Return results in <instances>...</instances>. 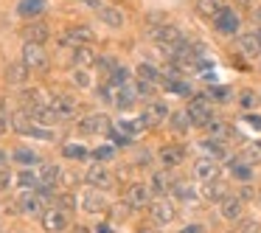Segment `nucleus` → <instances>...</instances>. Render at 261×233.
Segmentation results:
<instances>
[{
  "label": "nucleus",
  "mask_w": 261,
  "mask_h": 233,
  "mask_svg": "<svg viewBox=\"0 0 261 233\" xmlns=\"http://www.w3.org/2000/svg\"><path fill=\"white\" fill-rule=\"evenodd\" d=\"M188 121H191V126H205L208 130L211 124H214V110H211V104L205 101V96H197L188 101V110H186Z\"/></svg>",
  "instance_id": "obj_1"
},
{
  "label": "nucleus",
  "mask_w": 261,
  "mask_h": 233,
  "mask_svg": "<svg viewBox=\"0 0 261 233\" xmlns=\"http://www.w3.org/2000/svg\"><path fill=\"white\" fill-rule=\"evenodd\" d=\"M76 126H79L82 135H110V130H113L110 118H107V115H101V113L85 115V118H82Z\"/></svg>",
  "instance_id": "obj_2"
},
{
  "label": "nucleus",
  "mask_w": 261,
  "mask_h": 233,
  "mask_svg": "<svg viewBox=\"0 0 261 233\" xmlns=\"http://www.w3.org/2000/svg\"><path fill=\"white\" fill-rule=\"evenodd\" d=\"M23 65L29 70H45L48 68V54L42 45H34V42H25L23 48Z\"/></svg>",
  "instance_id": "obj_3"
},
{
  "label": "nucleus",
  "mask_w": 261,
  "mask_h": 233,
  "mask_svg": "<svg viewBox=\"0 0 261 233\" xmlns=\"http://www.w3.org/2000/svg\"><path fill=\"white\" fill-rule=\"evenodd\" d=\"M149 37H152L160 48H171V45H180L182 42V34H180L177 25H154V29L149 31Z\"/></svg>",
  "instance_id": "obj_4"
},
{
  "label": "nucleus",
  "mask_w": 261,
  "mask_h": 233,
  "mask_svg": "<svg viewBox=\"0 0 261 233\" xmlns=\"http://www.w3.org/2000/svg\"><path fill=\"white\" fill-rule=\"evenodd\" d=\"M149 216H152L158 225H169V222L177 216V208H174L171 199L160 197V199H154V202H149Z\"/></svg>",
  "instance_id": "obj_5"
},
{
  "label": "nucleus",
  "mask_w": 261,
  "mask_h": 233,
  "mask_svg": "<svg viewBox=\"0 0 261 233\" xmlns=\"http://www.w3.org/2000/svg\"><path fill=\"white\" fill-rule=\"evenodd\" d=\"M85 180H87V186H93V188H101V191H110V188L115 186V177L110 174V169L107 166H90L87 169V174H85Z\"/></svg>",
  "instance_id": "obj_6"
},
{
  "label": "nucleus",
  "mask_w": 261,
  "mask_h": 233,
  "mask_svg": "<svg viewBox=\"0 0 261 233\" xmlns=\"http://www.w3.org/2000/svg\"><path fill=\"white\" fill-rule=\"evenodd\" d=\"M59 42H62V45H73V48L90 45L93 31H90V25H70V29H65V34L59 37Z\"/></svg>",
  "instance_id": "obj_7"
},
{
  "label": "nucleus",
  "mask_w": 261,
  "mask_h": 233,
  "mask_svg": "<svg viewBox=\"0 0 261 233\" xmlns=\"http://www.w3.org/2000/svg\"><path fill=\"white\" fill-rule=\"evenodd\" d=\"M42 227H45L48 233H62L65 227H68V211L51 205V208L42 214Z\"/></svg>",
  "instance_id": "obj_8"
},
{
  "label": "nucleus",
  "mask_w": 261,
  "mask_h": 233,
  "mask_svg": "<svg viewBox=\"0 0 261 233\" xmlns=\"http://www.w3.org/2000/svg\"><path fill=\"white\" fill-rule=\"evenodd\" d=\"M149 199H152L149 183H132V186L126 188V205H129V208H146Z\"/></svg>",
  "instance_id": "obj_9"
},
{
  "label": "nucleus",
  "mask_w": 261,
  "mask_h": 233,
  "mask_svg": "<svg viewBox=\"0 0 261 233\" xmlns=\"http://www.w3.org/2000/svg\"><path fill=\"white\" fill-rule=\"evenodd\" d=\"M216 174H219V160L208 158V154L194 160V177H197V180L211 183V180H216Z\"/></svg>",
  "instance_id": "obj_10"
},
{
  "label": "nucleus",
  "mask_w": 261,
  "mask_h": 233,
  "mask_svg": "<svg viewBox=\"0 0 261 233\" xmlns=\"http://www.w3.org/2000/svg\"><path fill=\"white\" fill-rule=\"evenodd\" d=\"M214 25H216V31L219 34H236L239 31V25H242V20H239V14L233 12V9H222L219 14L214 17Z\"/></svg>",
  "instance_id": "obj_11"
},
{
  "label": "nucleus",
  "mask_w": 261,
  "mask_h": 233,
  "mask_svg": "<svg viewBox=\"0 0 261 233\" xmlns=\"http://www.w3.org/2000/svg\"><path fill=\"white\" fill-rule=\"evenodd\" d=\"M45 202H48V199L45 197H42V194L40 191H25L23 194V197H20V211H23V214H45Z\"/></svg>",
  "instance_id": "obj_12"
},
{
  "label": "nucleus",
  "mask_w": 261,
  "mask_h": 233,
  "mask_svg": "<svg viewBox=\"0 0 261 233\" xmlns=\"http://www.w3.org/2000/svg\"><path fill=\"white\" fill-rule=\"evenodd\" d=\"M51 107H54V113H57L62 121H70L76 115V110H79V101H76L73 96H54Z\"/></svg>",
  "instance_id": "obj_13"
},
{
  "label": "nucleus",
  "mask_w": 261,
  "mask_h": 233,
  "mask_svg": "<svg viewBox=\"0 0 261 233\" xmlns=\"http://www.w3.org/2000/svg\"><path fill=\"white\" fill-rule=\"evenodd\" d=\"M169 121V107L163 101H152L146 107V113L141 115V126H154V124H163Z\"/></svg>",
  "instance_id": "obj_14"
},
{
  "label": "nucleus",
  "mask_w": 261,
  "mask_h": 233,
  "mask_svg": "<svg viewBox=\"0 0 261 233\" xmlns=\"http://www.w3.org/2000/svg\"><path fill=\"white\" fill-rule=\"evenodd\" d=\"M160 163L166 166V169H174V166H182V160H186V149L180 146V143H169V146H163L158 152Z\"/></svg>",
  "instance_id": "obj_15"
},
{
  "label": "nucleus",
  "mask_w": 261,
  "mask_h": 233,
  "mask_svg": "<svg viewBox=\"0 0 261 233\" xmlns=\"http://www.w3.org/2000/svg\"><path fill=\"white\" fill-rule=\"evenodd\" d=\"M219 211H222V216H225L227 222H236V219H242V214H244V199L227 194V197L219 202Z\"/></svg>",
  "instance_id": "obj_16"
},
{
  "label": "nucleus",
  "mask_w": 261,
  "mask_h": 233,
  "mask_svg": "<svg viewBox=\"0 0 261 233\" xmlns=\"http://www.w3.org/2000/svg\"><path fill=\"white\" fill-rule=\"evenodd\" d=\"M82 211H85V214H101V211H107V199H104V194L96 191V188L85 191V197H82Z\"/></svg>",
  "instance_id": "obj_17"
},
{
  "label": "nucleus",
  "mask_w": 261,
  "mask_h": 233,
  "mask_svg": "<svg viewBox=\"0 0 261 233\" xmlns=\"http://www.w3.org/2000/svg\"><path fill=\"white\" fill-rule=\"evenodd\" d=\"M45 9H48L45 0H20V3H17V14H20V17H25V20H37Z\"/></svg>",
  "instance_id": "obj_18"
},
{
  "label": "nucleus",
  "mask_w": 261,
  "mask_h": 233,
  "mask_svg": "<svg viewBox=\"0 0 261 233\" xmlns=\"http://www.w3.org/2000/svg\"><path fill=\"white\" fill-rule=\"evenodd\" d=\"M48 37H51V31H48L45 23H29L23 29V40L25 42H34V45H42Z\"/></svg>",
  "instance_id": "obj_19"
},
{
  "label": "nucleus",
  "mask_w": 261,
  "mask_h": 233,
  "mask_svg": "<svg viewBox=\"0 0 261 233\" xmlns=\"http://www.w3.org/2000/svg\"><path fill=\"white\" fill-rule=\"evenodd\" d=\"M70 62H73V68H90V65H96L98 59H96V54L90 51V45H79V48H73V54H70Z\"/></svg>",
  "instance_id": "obj_20"
},
{
  "label": "nucleus",
  "mask_w": 261,
  "mask_h": 233,
  "mask_svg": "<svg viewBox=\"0 0 261 233\" xmlns=\"http://www.w3.org/2000/svg\"><path fill=\"white\" fill-rule=\"evenodd\" d=\"M135 98H138V93H135V82H129V85L118 87V96H115V107H118V110H132V107H135Z\"/></svg>",
  "instance_id": "obj_21"
},
{
  "label": "nucleus",
  "mask_w": 261,
  "mask_h": 233,
  "mask_svg": "<svg viewBox=\"0 0 261 233\" xmlns=\"http://www.w3.org/2000/svg\"><path fill=\"white\" fill-rule=\"evenodd\" d=\"M239 51H242L244 57H250V59H258L261 57L258 37H255V34H242V37H239Z\"/></svg>",
  "instance_id": "obj_22"
},
{
  "label": "nucleus",
  "mask_w": 261,
  "mask_h": 233,
  "mask_svg": "<svg viewBox=\"0 0 261 233\" xmlns=\"http://www.w3.org/2000/svg\"><path fill=\"white\" fill-rule=\"evenodd\" d=\"M98 20H101L104 25H110V29H121V25H124V14L115 6H101L98 9Z\"/></svg>",
  "instance_id": "obj_23"
},
{
  "label": "nucleus",
  "mask_w": 261,
  "mask_h": 233,
  "mask_svg": "<svg viewBox=\"0 0 261 233\" xmlns=\"http://www.w3.org/2000/svg\"><path fill=\"white\" fill-rule=\"evenodd\" d=\"M199 146H202V152L208 154V158H214V160H225L227 158V146H225V141H219V138H208V141H202Z\"/></svg>",
  "instance_id": "obj_24"
},
{
  "label": "nucleus",
  "mask_w": 261,
  "mask_h": 233,
  "mask_svg": "<svg viewBox=\"0 0 261 233\" xmlns=\"http://www.w3.org/2000/svg\"><path fill=\"white\" fill-rule=\"evenodd\" d=\"M149 188H152V194H160V197H163V194L171 188V174H169V169H166V171H154L152 180H149Z\"/></svg>",
  "instance_id": "obj_25"
},
{
  "label": "nucleus",
  "mask_w": 261,
  "mask_h": 233,
  "mask_svg": "<svg viewBox=\"0 0 261 233\" xmlns=\"http://www.w3.org/2000/svg\"><path fill=\"white\" fill-rule=\"evenodd\" d=\"M171 194H174V197H180L182 202H197V188H194L191 183H186V180L171 183Z\"/></svg>",
  "instance_id": "obj_26"
},
{
  "label": "nucleus",
  "mask_w": 261,
  "mask_h": 233,
  "mask_svg": "<svg viewBox=\"0 0 261 233\" xmlns=\"http://www.w3.org/2000/svg\"><path fill=\"white\" fill-rule=\"evenodd\" d=\"M222 9H225V3H222V0H197V12L202 14V17H211V20H214L216 14L222 12Z\"/></svg>",
  "instance_id": "obj_27"
},
{
  "label": "nucleus",
  "mask_w": 261,
  "mask_h": 233,
  "mask_svg": "<svg viewBox=\"0 0 261 233\" xmlns=\"http://www.w3.org/2000/svg\"><path fill=\"white\" fill-rule=\"evenodd\" d=\"M25 79H29V68H25L23 62L9 65V68H6V82H9V85H23Z\"/></svg>",
  "instance_id": "obj_28"
},
{
  "label": "nucleus",
  "mask_w": 261,
  "mask_h": 233,
  "mask_svg": "<svg viewBox=\"0 0 261 233\" xmlns=\"http://www.w3.org/2000/svg\"><path fill=\"white\" fill-rule=\"evenodd\" d=\"M205 197H208L211 202H222V199L227 197V186L219 180H211L208 186H205Z\"/></svg>",
  "instance_id": "obj_29"
},
{
  "label": "nucleus",
  "mask_w": 261,
  "mask_h": 233,
  "mask_svg": "<svg viewBox=\"0 0 261 233\" xmlns=\"http://www.w3.org/2000/svg\"><path fill=\"white\" fill-rule=\"evenodd\" d=\"M138 79H143V82H149V85L158 87L160 85V70L154 68V65L143 62V65H138Z\"/></svg>",
  "instance_id": "obj_30"
},
{
  "label": "nucleus",
  "mask_w": 261,
  "mask_h": 233,
  "mask_svg": "<svg viewBox=\"0 0 261 233\" xmlns=\"http://www.w3.org/2000/svg\"><path fill=\"white\" fill-rule=\"evenodd\" d=\"M62 177V171H59V166H42L40 169V186H57V180Z\"/></svg>",
  "instance_id": "obj_31"
},
{
  "label": "nucleus",
  "mask_w": 261,
  "mask_h": 233,
  "mask_svg": "<svg viewBox=\"0 0 261 233\" xmlns=\"http://www.w3.org/2000/svg\"><path fill=\"white\" fill-rule=\"evenodd\" d=\"M239 158H242L244 163H261V141L247 143V146L242 149V154H239Z\"/></svg>",
  "instance_id": "obj_32"
},
{
  "label": "nucleus",
  "mask_w": 261,
  "mask_h": 233,
  "mask_svg": "<svg viewBox=\"0 0 261 233\" xmlns=\"http://www.w3.org/2000/svg\"><path fill=\"white\" fill-rule=\"evenodd\" d=\"M17 186L25 188V191H37V188H40V177H37L34 171H20V174H17Z\"/></svg>",
  "instance_id": "obj_33"
},
{
  "label": "nucleus",
  "mask_w": 261,
  "mask_h": 233,
  "mask_svg": "<svg viewBox=\"0 0 261 233\" xmlns=\"http://www.w3.org/2000/svg\"><path fill=\"white\" fill-rule=\"evenodd\" d=\"M14 163H23V166H34L40 163V158H37V152H31V149H14Z\"/></svg>",
  "instance_id": "obj_34"
},
{
  "label": "nucleus",
  "mask_w": 261,
  "mask_h": 233,
  "mask_svg": "<svg viewBox=\"0 0 261 233\" xmlns=\"http://www.w3.org/2000/svg\"><path fill=\"white\" fill-rule=\"evenodd\" d=\"M230 171H233V177H239V180H244V183H247L250 177H253V171H250V166L244 163L242 158H239V160H230Z\"/></svg>",
  "instance_id": "obj_35"
},
{
  "label": "nucleus",
  "mask_w": 261,
  "mask_h": 233,
  "mask_svg": "<svg viewBox=\"0 0 261 233\" xmlns=\"http://www.w3.org/2000/svg\"><path fill=\"white\" fill-rule=\"evenodd\" d=\"M258 93L255 90H242L239 93V107H244V110H253V107H258Z\"/></svg>",
  "instance_id": "obj_36"
},
{
  "label": "nucleus",
  "mask_w": 261,
  "mask_h": 233,
  "mask_svg": "<svg viewBox=\"0 0 261 233\" xmlns=\"http://www.w3.org/2000/svg\"><path fill=\"white\" fill-rule=\"evenodd\" d=\"M62 154H65V158H73V160H85L90 152H87L85 146H79V143H65V146H62Z\"/></svg>",
  "instance_id": "obj_37"
},
{
  "label": "nucleus",
  "mask_w": 261,
  "mask_h": 233,
  "mask_svg": "<svg viewBox=\"0 0 261 233\" xmlns=\"http://www.w3.org/2000/svg\"><path fill=\"white\" fill-rule=\"evenodd\" d=\"M169 124H171V130H177V132H188L191 121H188L186 113H171V115H169Z\"/></svg>",
  "instance_id": "obj_38"
},
{
  "label": "nucleus",
  "mask_w": 261,
  "mask_h": 233,
  "mask_svg": "<svg viewBox=\"0 0 261 233\" xmlns=\"http://www.w3.org/2000/svg\"><path fill=\"white\" fill-rule=\"evenodd\" d=\"M154 90H158L154 85H149V82H143V79H135V93H138V98H152Z\"/></svg>",
  "instance_id": "obj_39"
},
{
  "label": "nucleus",
  "mask_w": 261,
  "mask_h": 233,
  "mask_svg": "<svg viewBox=\"0 0 261 233\" xmlns=\"http://www.w3.org/2000/svg\"><path fill=\"white\" fill-rule=\"evenodd\" d=\"M57 208H62V211H68V214H70V211L76 208V197H73V194H59V197H57Z\"/></svg>",
  "instance_id": "obj_40"
},
{
  "label": "nucleus",
  "mask_w": 261,
  "mask_h": 233,
  "mask_svg": "<svg viewBox=\"0 0 261 233\" xmlns=\"http://www.w3.org/2000/svg\"><path fill=\"white\" fill-rule=\"evenodd\" d=\"M73 85H79V87H90V73H87L85 68H76V70H73Z\"/></svg>",
  "instance_id": "obj_41"
},
{
  "label": "nucleus",
  "mask_w": 261,
  "mask_h": 233,
  "mask_svg": "<svg viewBox=\"0 0 261 233\" xmlns=\"http://www.w3.org/2000/svg\"><path fill=\"white\" fill-rule=\"evenodd\" d=\"M96 65H98V68L104 70V73H107V79H110V76L115 73V68H118V65H115V59H110V57H101V59H98Z\"/></svg>",
  "instance_id": "obj_42"
},
{
  "label": "nucleus",
  "mask_w": 261,
  "mask_h": 233,
  "mask_svg": "<svg viewBox=\"0 0 261 233\" xmlns=\"http://www.w3.org/2000/svg\"><path fill=\"white\" fill-rule=\"evenodd\" d=\"M113 154H115V149H113V146H98L96 152H93V158H96L98 163H101V160H110Z\"/></svg>",
  "instance_id": "obj_43"
},
{
  "label": "nucleus",
  "mask_w": 261,
  "mask_h": 233,
  "mask_svg": "<svg viewBox=\"0 0 261 233\" xmlns=\"http://www.w3.org/2000/svg\"><path fill=\"white\" fill-rule=\"evenodd\" d=\"M110 138L115 141V146H126V143H132V135H121L118 130H110Z\"/></svg>",
  "instance_id": "obj_44"
},
{
  "label": "nucleus",
  "mask_w": 261,
  "mask_h": 233,
  "mask_svg": "<svg viewBox=\"0 0 261 233\" xmlns=\"http://www.w3.org/2000/svg\"><path fill=\"white\" fill-rule=\"evenodd\" d=\"M211 96H214L216 101H230V90H227V87H211Z\"/></svg>",
  "instance_id": "obj_45"
},
{
  "label": "nucleus",
  "mask_w": 261,
  "mask_h": 233,
  "mask_svg": "<svg viewBox=\"0 0 261 233\" xmlns=\"http://www.w3.org/2000/svg\"><path fill=\"white\" fill-rule=\"evenodd\" d=\"M166 87H169V90H174V93H180V96H188V93H191V90H188L186 85H182V82H174V79H171V82H169V85H166Z\"/></svg>",
  "instance_id": "obj_46"
},
{
  "label": "nucleus",
  "mask_w": 261,
  "mask_h": 233,
  "mask_svg": "<svg viewBox=\"0 0 261 233\" xmlns=\"http://www.w3.org/2000/svg\"><path fill=\"white\" fill-rule=\"evenodd\" d=\"M9 186H12V174L6 169H0V191H6Z\"/></svg>",
  "instance_id": "obj_47"
},
{
  "label": "nucleus",
  "mask_w": 261,
  "mask_h": 233,
  "mask_svg": "<svg viewBox=\"0 0 261 233\" xmlns=\"http://www.w3.org/2000/svg\"><path fill=\"white\" fill-rule=\"evenodd\" d=\"M244 121H247L253 130H261V115H244Z\"/></svg>",
  "instance_id": "obj_48"
},
{
  "label": "nucleus",
  "mask_w": 261,
  "mask_h": 233,
  "mask_svg": "<svg viewBox=\"0 0 261 233\" xmlns=\"http://www.w3.org/2000/svg\"><path fill=\"white\" fill-rule=\"evenodd\" d=\"M180 233H205V227L202 225H186Z\"/></svg>",
  "instance_id": "obj_49"
},
{
  "label": "nucleus",
  "mask_w": 261,
  "mask_h": 233,
  "mask_svg": "<svg viewBox=\"0 0 261 233\" xmlns=\"http://www.w3.org/2000/svg\"><path fill=\"white\" fill-rule=\"evenodd\" d=\"M242 233H258V225H255V222H250V225H244Z\"/></svg>",
  "instance_id": "obj_50"
},
{
  "label": "nucleus",
  "mask_w": 261,
  "mask_h": 233,
  "mask_svg": "<svg viewBox=\"0 0 261 233\" xmlns=\"http://www.w3.org/2000/svg\"><path fill=\"white\" fill-rule=\"evenodd\" d=\"M9 126H12V121H9V118H0V132H6Z\"/></svg>",
  "instance_id": "obj_51"
},
{
  "label": "nucleus",
  "mask_w": 261,
  "mask_h": 233,
  "mask_svg": "<svg viewBox=\"0 0 261 233\" xmlns=\"http://www.w3.org/2000/svg\"><path fill=\"white\" fill-rule=\"evenodd\" d=\"M96 233H113V227H110V225H98Z\"/></svg>",
  "instance_id": "obj_52"
},
{
  "label": "nucleus",
  "mask_w": 261,
  "mask_h": 233,
  "mask_svg": "<svg viewBox=\"0 0 261 233\" xmlns=\"http://www.w3.org/2000/svg\"><path fill=\"white\" fill-rule=\"evenodd\" d=\"M3 163H6V152H0V169H3Z\"/></svg>",
  "instance_id": "obj_53"
},
{
  "label": "nucleus",
  "mask_w": 261,
  "mask_h": 233,
  "mask_svg": "<svg viewBox=\"0 0 261 233\" xmlns=\"http://www.w3.org/2000/svg\"><path fill=\"white\" fill-rule=\"evenodd\" d=\"M253 17H255V20H258V23H261V9H255V12H253Z\"/></svg>",
  "instance_id": "obj_54"
},
{
  "label": "nucleus",
  "mask_w": 261,
  "mask_h": 233,
  "mask_svg": "<svg viewBox=\"0 0 261 233\" xmlns=\"http://www.w3.org/2000/svg\"><path fill=\"white\" fill-rule=\"evenodd\" d=\"M73 233H87V227H82V225H79V227H73Z\"/></svg>",
  "instance_id": "obj_55"
},
{
  "label": "nucleus",
  "mask_w": 261,
  "mask_h": 233,
  "mask_svg": "<svg viewBox=\"0 0 261 233\" xmlns=\"http://www.w3.org/2000/svg\"><path fill=\"white\" fill-rule=\"evenodd\" d=\"M138 233H158V230H149V227H141Z\"/></svg>",
  "instance_id": "obj_56"
},
{
  "label": "nucleus",
  "mask_w": 261,
  "mask_h": 233,
  "mask_svg": "<svg viewBox=\"0 0 261 233\" xmlns=\"http://www.w3.org/2000/svg\"><path fill=\"white\" fill-rule=\"evenodd\" d=\"M255 37H258V42H261V29H258V31H255Z\"/></svg>",
  "instance_id": "obj_57"
},
{
  "label": "nucleus",
  "mask_w": 261,
  "mask_h": 233,
  "mask_svg": "<svg viewBox=\"0 0 261 233\" xmlns=\"http://www.w3.org/2000/svg\"><path fill=\"white\" fill-rule=\"evenodd\" d=\"M258 65H261V57H258Z\"/></svg>",
  "instance_id": "obj_58"
},
{
  "label": "nucleus",
  "mask_w": 261,
  "mask_h": 233,
  "mask_svg": "<svg viewBox=\"0 0 261 233\" xmlns=\"http://www.w3.org/2000/svg\"><path fill=\"white\" fill-rule=\"evenodd\" d=\"M244 3H247V0H244Z\"/></svg>",
  "instance_id": "obj_59"
}]
</instances>
